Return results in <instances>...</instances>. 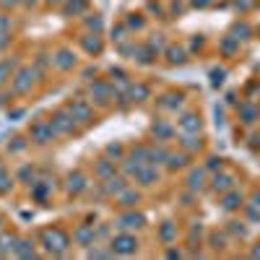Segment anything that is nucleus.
Instances as JSON below:
<instances>
[{
  "mask_svg": "<svg viewBox=\"0 0 260 260\" xmlns=\"http://www.w3.org/2000/svg\"><path fill=\"white\" fill-rule=\"evenodd\" d=\"M42 242H44L50 255H65V250H68V244H70V237L62 229L55 226V229H44L42 232Z\"/></svg>",
  "mask_w": 260,
  "mask_h": 260,
  "instance_id": "nucleus-1",
  "label": "nucleus"
},
{
  "mask_svg": "<svg viewBox=\"0 0 260 260\" xmlns=\"http://www.w3.org/2000/svg\"><path fill=\"white\" fill-rule=\"evenodd\" d=\"M110 247L114 250V255H133L138 250V240L130 232H120V234H114V237H112Z\"/></svg>",
  "mask_w": 260,
  "mask_h": 260,
  "instance_id": "nucleus-2",
  "label": "nucleus"
},
{
  "mask_svg": "<svg viewBox=\"0 0 260 260\" xmlns=\"http://www.w3.org/2000/svg\"><path fill=\"white\" fill-rule=\"evenodd\" d=\"M52 125H55V130L58 133H78V122H76V117L70 114V110L65 107V110H58L55 114H52V120H50Z\"/></svg>",
  "mask_w": 260,
  "mask_h": 260,
  "instance_id": "nucleus-3",
  "label": "nucleus"
},
{
  "mask_svg": "<svg viewBox=\"0 0 260 260\" xmlns=\"http://www.w3.org/2000/svg\"><path fill=\"white\" fill-rule=\"evenodd\" d=\"M39 70L36 68H24L16 73V78H13V91H18V94H26V91H32L34 81H36Z\"/></svg>",
  "mask_w": 260,
  "mask_h": 260,
  "instance_id": "nucleus-4",
  "label": "nucleus"
},
{
  "mask_svg": "<svg viewBox=\"0 0 260 260\" xmlns=\"http://www.w3.org/2000/svg\"><path fill=\"white\" fill-rule=\"evenodd\" d=\"M88 94H91V102H96L99 107H107L110 99H114V88L110 84H104V81H94Z\"/></svg>",
  "mask_w": 260,
  "mask_h": 260,
  "instance_id": "nucleus-5",
  "label": "nucleus"
},
{
  "mask_svg": "<svg viewBox=\"0 0 260 260\" xmlns=\"http://www.w3.org/2000/svg\"><path fill=\"white\" fill-rule=\"evenodd\" d=\"M68 110H70V114L76 117V122H81V125H91V122H94V112H91L88 102L73 99V102L68 104Z\"/></svg>",
  "mask_w": 260,
  "mask_h": 260,
  "instance_id": "nucleus-6",
  "label": "nucleus"
},
{
  "mask_svg": "<svg viewBox=\"0 0 260 260\" xmlns=\"http://www.w3.org/2000/svg\"><path fill=\"white\" fill-rule=\"evenodd\" d=\"M58 136V130H55V125L52 122H47V120H42V122H34L32 125V140H36V143H50L52 138Z\"/></svg>",
  "mask_w": 260,
  "mask_h": 260,
  "instance_id": "nucleus-7",
  "label": "nucleus"
},
{
  "mask_svg": "<svg viewBox=\"0 0 260 260\" xmlns=\"http://www.w3.org/2000/svg\"><path fill=\"white\" fill-rule=\"evenodd\" d=\"M234 185H237V180H234V174H232V172H216V174H214V180H211V190H214L216 195L229 192Z\"/></svg>",
  "mask_w": 260,
  "mask_h": 260,
  "instance_id": "nucleus-8",
  "label": "nucleus"
},
{
  "mask_svg": "<svg viewBox=\"0 0 260 260\" xmlns=\"http://www.w3.org/2000/svg\"><path fill=\"white\" fill-rule=\"evenodd\" d=\"M140 226H146V216L143 214H125L117 218V229H122V232H133V229H140Z\"/></svg>",
  "mask_w": 260,
  "mask_h": 260,
  "instance_id": "nucleus-9",
  "label": "nucleus"
},
{
  "mask_svg": "<svg viewBox=\"0 0 260 260\" xmlns=\"http://www.w3.org/2000/svg\"><path fill=\"white\" fill-rule=\"evenodd\" d=\"M200 128H203V122H200L198 112H185L180 117V130L182 133H200Z\"/></svg>",
  "mask_w": 260,
  "mask_h": 260,
  "instance_id": "nucleus-10",
  "label": "nucleus"
},
{
  "mask_svg": "<svg viewBox=\"0 0 260 260\" xmlns=\"http://www.w3.org/2000/svg\"><path fill=\"white\" fill-rule=\"evenodd\" d=\"M73 240L81 244V247H88V244H94L96 240V232H94V224H81L76 232H73Z\"/></svg>",
  "mask_w": 260,
  "mask_h": 260,
  "instance_id": "nucleus-11",
  "label": "nucleus"
},
{
  "mask_svg": "<svg viewBox=\"0 0 260 260\" xmlns=\"http://www.w3.org/2000/svg\"><path fill=\"white\" fill-rule=\"evenodd\" d=\"M180 146L185 148V154H198V151L203 148V138H200L198 133H182Z\"/></svg>",
  "mask_w": 260,
  "mask_h": 260,
  "instance_id": "nucleus-12",
  "label": "nucleus"
},
{
  "mask_svg": "<svg viewBox=\"0 0 260 260\" xmlns=\"http://www.w3.org/2000/svg\"><path fill=\"white\" fill-rule=\"evenodd\" d=\"M244 200H242V192H237V190H229V192H224L221 195V208H224V211H240V206H242Z\"/></svg>",
  "mask_w": 260,
  "mask_h": 260,
  "instance_id": "nucleus-13",
  "label": "nucleus"
},
{
  "mask_svg": "<svg viewBox=\"0 0 260 260\" xmlns=\"http://www.w3.org/2000/svg\"><path fill=\"white\" fill-rule=\"evenodd\" d=\"M151 133H154L156 140H169L174 136V128H172V122H166V120H156L151 125Z\"/></svg>",
  "mask_w": 260,
  "mask_h": 260,
  "instance_id": "nucleus-14",
  "label": "nucleus"
},
{
  "mask_svg": "<svg viewBox=\"0 0 260 260\" xmlns=\"http://www.w3.org/2000/svg\"><path fill=\"white\" fill-rule=\"evenodd\" d=\"M206 185H208V182H206V166L203 169H192L190 177H188V190L190 192H200Z\"/></svg>",
  "mask_w": 260,
  "mask_h": 260,
  "instance_id": "nucleus-15",
  "label": "nucleus"
},
{
  "mask_svg": "<svg viewBox=\"0 0 260 260\" xmlns=\"http://www.w3.org/2000/svg\"><path fill=\"white\" fill-rule=\"evenodd\" d=\"M258 117H260V110L255 107L252 102H244V104H240V120H242L244 125H252V122H258Z\"/></svg>",
  "mask_w": 260,
  "mask_h": 260,
  "instance_id": "nucleus-16",
  "label": "nucleus"
},
{
  "mask_svg": "<svg viewBox=\"0 0 260 260\" xmlns=\"http://www.w3.org/2000/svg\"><path fill=\"white\" fill-rule=\"evenodd\" d=\"M52 62H55L60 70H70V68H76V55L70 50H60L58 55L52 58Z\"/></svg>",
  "mask_w": 260,
  "mask_h": 260,
  "instance_id": "nucleus-17",
  "label": "nucleus"
},
{
  "mask_svg": "<svg viewBox=\"0 0 260 260\" xmlns=\"http://www.w3.org/2000/svg\"><path fill=\"white\" fill-rule=\"evenodd\" d=\"M16 244H18V237H16V234H8V232L3 234V232H0V258L16 252Z\"/></svg>",
  "mask_w": 260,
  "mask_h": 260,
  "instance_id": "nucleus-18",
  "label": "nucleus"
},
{
  "mask_svg": "<svg viewBox=\"0 0 260 260\" xmlns=\"http://www.w3.org/2000/svg\"><path fill=\"white\" fill-rule=\"evenodd\" d=\"M86 188H88V182H86V177H84L81 172H73V174L68 177V192H70V195H81Z\"/></svg>",
  "mask_w": 260,
  "mask_h": 260,
  "instance_id": "nucleus-19",
  "label": "nucleus"
},
{
  "mask_svg": "<svg viewBox=\"0 0 260 260\" xmlns=\"http://www.w3.org/2000/svg\"><path fill=\"white\" fill-rule=\"evenodd\" d=\"M125 188H128L125 177H110V180H104V195H117V192H122Z\"/></svg>",
  "mask_w": 260,
  "mask_h": 260,
  "instance_id": "nucleus-20",
  "label": "nucleus"
},
{
  "mask_svg": "<svg viewBox=\"0 0 260 260\" xmlns=\"http://www.w3.org/2000/svg\"><path fill=\"white\" fill-rule=\"evenodd\" d=\"M182 104H185V96H182V94H166V96H162L159 107H162V110H169V112H174V110L182 107Z\"/></svg>",
  "mask_w": 260,
  "mask_h": 260,
  "instance_id": "nucleus-21",
  "label": "nucleus"
},
{
  "mask_svg": "<svg viewBox=\"0 0 260 260\" xmlns=\"http://www.w3.org/2000/svg\"><path fill=\"white\" fill-rule=\"evenodd\" d=\"M148 96H151V88L143 86V84L130 86V91H128V99H130V102H146Z\"/></svg>",
  "mask_w": 260,
  "mask_h": 260,
  "instance_id": "nucleus-22",
  "label": "nucleus"
},
{
  "mask_svg": "<svg viewBox=\"0 0 260 260\" xmlns=\"http://www.w3.org/2000/svg\"><path fill=\"white\" fill-rule=\"evenodd\" d=\"M94 172H96V177H102V180L114 177V162H112V159H99Z\"/></svg>",
  "mask_w": 260,
  "mask_h": 260,
  "instance_id": "nucleus-23",
  "label": "nucleus"
},
{
  "mask_svg": "<svg viewBox=\"0 0 260 260\" xmlns=\"http://www.w3.org/2000/svg\"><path fill=\"white\" fill-rule=\"evenodd\" d=\"M114 198H117V203H120V206H125V208H130V206H136V203L140 200V195H138L136 190H130V188H125L122 192H117V195H114Z\"/></svg>",
  "mask_w": 260,
  "mask_h": 260,
  "instance_id": "nucleus-24",
  "label": "nucleus"
},
{
  "mask_svg": "<svg viewBox=\"0 0 260 260\" xmlns=\"http://www.w3.org/2000/svg\"><path fill=\"white\" fill-rule=\"evenodd\" d=\"M164 164H166V169H172V172H174V169H182V166L188 164V154L185 151H182V154H172V151H169Z\"/></svg>",
  "mask_w": 260,
  "mask_h": 260,
  "instance_id": "nucleus-25",
  "label": "nucleus"
},
{
  "mask_svg": "<svg viewBox=\"0 0 260 260\" xmlns=\"http://www.w3.org/2000/svg\"><path fill=\"white\" fill-rule=\"evenodd\" d=\"M166 60L172 62V65H182L188 60V52L182 50V47H166Z\"/></svg>",
  "mask_w": 260,
  "mask_h": 260,
  "instance_id": "nucleus-26",
  "label": "nucleus"
},
{
  "mask_svg": "<svg viewBox=\"0 0 260 260\" xmlns=\"http://www.w3.org/2000/svg\"><path fill=\"white\" fill-rule=\"evenodd\" d=\"M159 237H162L164 244H169V242L177 237V224H172V221H164L162 229H159Z\"/></svg>",
  "mask_w": 260,
  "mask_h": 260,
  "instance_id": "nucleus-27",
  "label": "nucleus"
},
{
  "mask_svg": "<svg viewBox=\"0 0 260 260\" xmlns=\"http://www.w3.org/2000/svg\"><path fill=\"white\" fill-rule=\"evenodd\" d=\"M88 8V0H65V13L76 16V13H84Z\"/></svg>",
  "mask_w": 260,
  "mask_h": 260,
  "instance_id": "nucleus-28",
  "label": "nucleus"
},
{
  "mask_svg": "<svg viewBox=\"0 0 260 260\" xmlns=\"http://www.w3.org/2000/svg\"><path fill=\"white\" fill-rule=\"evenodd\" d=\"M13 255H18V258H34V255H36V250H34V244H32L29 240H18L16 252H13Z\"/></svg>",
  "mask_w": 260,
  "mask_h": 260,
  "instance_id": "nucleus-29",
  "label": "nucleus"
},
{
  "mask_svg": "<svg viewBox=\"0 0 260 260\" xmlns=\"http://www.w3.org/2000/svg\"><path fill=\"white\" fill-rule=\"evenodd\" d=\"M81 44H84L86 52H91V55H99V52H102V39L99 36H84Z\"/></svg>",
  "mask_w": 260,
  "mask_h": 260,
  "instance_id": "nucleus-30",
  "label": "nucleus"
},
{
  "mask_svg": "<svg viewBox=\"0 0 260 260\" xmlns=\"http://www.w3.org/2000/svg\"><path fill=\"white\" fill-rule=\"evenodd\" d=\"M237 47H240V39L237 36H224V42H221V52H224V55H234V52H237Z\"/></svg>",
  "mask_w": 260,
  "mask_h": 260,
  "instance_id": "nucleus-31",
  "label": "nucleus"
},
{
  "mask_svg": "<svg viewBox=\"0 0 260 260\" xmlns=\"http://www.w3.org/2000/svg\"><path fill=\"white\" fill-rule=\"evenodd\" d=\"M247 214H250L252 221H260V192H255L252 200L247 203Z\"/></svg>",
  "mask_w": 260,
  "mask_h": 260,
  "instance_id": "nucleus-32",
  "label": "nucleus"
},
{
  "mask_svg": "<svg viewBox=\"0 0 260 260\" xmlns=\"http://www.w3.org/2000/svg\"><path fill=\"white\" fill-rule=\"evenodd\" d=\"M16 68V60H3L0 62V86H3L8 78H10V70Z\"/></svg>",
  "mask_w": 260,
  "mask_h": 260,
  "instance_id": "nucleus-33",
  "label": "nucleus"
},
{
  "mask_svg": "<svg viewBox=\"0 0 260 260\" xmlns=\"http://www.w3.org/2000/svg\"><path fill=\"white\" fill-rule=\"evenodd\" d=\"M221 169H224V159H221V156H208L206 172H221Z\"/></svg>",
  "mask_w": 260,
  "mask_h": 260,
  "instance_id": "nucleus-34",
  "label": "nucleus"
},
{
  "mask_svg": "<svg viewBox=\"0 0 260 260\" xmlns=\"http://www.w3.org/2000/svg\"><path fill=\"white\" fill-rule=\"evenodd\" d=\"M234 36L242 39V42H244V39H250V26H247L244 21H242V24H237V26H234Z\"/></svg>",
  "mask_w": 260,
  "mask_h": 260,
  "instance_id": "nucleus-35",
  "label": "nucleus"
},
{
  "mask_svg": "<svg viewBox=\"0 0 260 260\" xmlns=\"http://www.w3.org/2000/svg\"><path fill=\"white\" fill-rule=\"evenodd\" d=\"M107 154L112 156V159H117V162H120L122 156H125V148L120 146V143H110V146H107Z\"/></svg>",
  "mask_w": 260,
  "mask_h": 260,
  "instance_id": "nucleus-36",
  "label": "nucleus"
},
{
  "mask_svg": "<svg viewBox=\"0 0 260 260\" xmlns=\"http://www.w3.org/2000/svg\"><path fill=\"white\" fill-rule=\"evenodd\" d=\"M10 185H13V182H10L8 172H6L3 166H0V192H8V190H10Z\"/></svg>",
  "mask_w": 260,
  "mask_h": 260,
  "instance_id": "nucleus-37",
  "label": "nucleus"
},
{
  "mask_svg": "<svg viewBox=\"0 0 260 260\" xmlns=\"http://www.w3.org/2000/svg\"><path fill=\"white\" fill-rule=\"evenodd\" d=\"M229 232L234 234V237H244V234H247V226L240 224V221H232V224H229Z\"/></svg>",
  "mask_w": 260,
  "mask_h": 260,
  "instance_id": "nucleus-38",
  "label": "nucleus"
},
{
  "mask_svg": "<svg viewBox=\"0 0 260 260\" xmlns=\"http://www.w3.org/2000/svg\"><path fill=\"white\" fill-rule=\"evenodd\" d=\"M148 47H151V52L156 55L159 50H164V36H162V34H154V39L148 42Z\"/></svg>",
  "mask_w": 260,
  "mask_h": 260,
  "instance_id": "nucleus-39",
  "label": "nucleus"
},
{
  "mask_svg": "<svg viewBox=\"0 0 260 260\" xmlns=\"http://www.w3.org/2000/svg\"><path fill=\"white\" fill-rule=\"evenodd\" d=\"M224 76H226V70H224V68L211 70V84H214V86H221V84H224Z\"/></svg>",
  "mask_w": 260,
  "mask_h": 260,
  "instance_id": "nucleus-40",
  "label": "nucleus"
},
{
  "mask_svg": "<svg viewBox=\"0 0 260 260\" xmlns=\"http://www.w3.org/2000/svg\"><path fill=\"white\" fill-rule=\"evenodd\" d=\"M86 255H88V258H112L114 250H112V247H110V250H99V247H94V250H88Z\"/></svg>",
  "mask_w": 260,
  "mask_h": 260,
  "instance_id": "nucleus-41",
  "label": "nucleus"
},
{
  "mask_svg": "<svg viewBox=\"0 0 260 260\" xmlns=\"http://www.w3.org/2000/svg\"><path fill=\"white\" fill-rule=\"evenodd\" d=\"M211 247L214 250H224V234H211Z\"/></svg>",
  "mask_w": 260,
  "mask_h": 260,
  "instance_id": "nucleus-42",
  "label": "nucleus"
},
{
  "mask_svg": "<svg viewBox=\"0 0 260 260\" xmlns=\"http://www.w3.org/2000/svg\"><path fill=\"white\" fill-rule=\"evenodd\" d=\"M86 26H88V29H94V32H99V29H102V16H94V18H86Z\"/></svg>",
  "mask_w": 260,
  "mask_h": 260,
  "instance_id": "nucleus-43",
  "label": "nucleus"
},
{
  "mask_svg": "<svg viewBox=\"0 0 260 260\" xmlns=\"http://www.w3.org/2000/svg\"><path fill=\"white\" fill-rule=\"evenodd\" d=\"M128 26H130V29H143V18L130 16V18H128Z\"/></svg>",
  "mask_w": 260,
  "mask_h": 260,
  "instance_id": "nucleus-44",
  "label": "nucleus"
},
{
  "mask_svg": "<svg viewBox=\"0 0 260 260\" xmlns=\"http://www.w3.org/2000/svg\"><path fill=\"white\" fill-rule=\"evenodd\" d=\"M18 177H21V180H32V177H34V169H32V166H24L21 172H18Z\"/></svg>",
  "mask_w": 260,
  "mask_h": 260,
  "instance_id": "nucleus-45",
  "label": "nucleus"
},
{
  "mask_svg": "<svg viewBox=\"0 0 260 260\" xmlns=\"http://www.w3.org/2000/svg\"><path fill=\"white\" fill-rule=\"evenodd\" d=\"M0 32H10V18L8 16H0Z\"/></svg>",
  "mask_w": 260,
  "mask_h": 260,
  "instance_id": "nucleus-46",
  "label": "nucleus"
},
{
  "mask_svg": "<svg viewBox=\"0 0 260 260\" xmlns=\"http://www.w3.org/2000/svg\"><path fill=\"white\" fill-rule=\"evenodd\" d=\"M24 146H26V140H24V138H18V143H13V146H8V151H21Z\"/></svg>",
  "mask_w": 260,
  "mask_h": 260,
  "instance_id": "nucleus-47",
  "label": "nucleus"
},
{
  "mask_svg": "<svg viewBox=\"0 0 260 260\" xmlns=\"http://www.w3.org/2000/svg\"><path fill=\"white\" fill-rule=\"evenodd\" d=\"M190 3H192V6H198V8H206V6H211L214 0H190Z\"/></svg>",
  "mask_w": 260,
  "mask_h": 260,
  "instance_id": "nucleus-48",
  "label": "nucleus"
},
{
  "mask_svg": "<svg viewBox=\"0 0 260 260\" xmlns=\"http://www.w3.org/2000/svg\"><path fill=\"white\" fill-rule=\"evenodd\" d=\"M122 34H125V29H122V26H117V29L112 32V36L117 39V42H120V39H122Z\"/></svg>",
  "mask_w": 260,
  "mask_h": 260,
  "instance_id": "nucleus-49",
  "label": "nucleus"
},
{
  "mask_svg": "<svg viewBox=\"0 0 260 260\" xmlns=\"http://www.w3.org/2000/svg\"><path fill=\"white\" fill-rule=\"evenodd\" d=\"M91 76H96V68H86V70H84V78H88V81H94Z\"/></svg>",
  "mask_w": 260,
  "mask_h": 260,
  "instance_id": "nucleus-50",
  "label": "nucleus"
},
{
  "mask_svg": "<svg viewBox=\"0 0 260 260\" xmlns=\"http://www.w3.org/2000/svg\"><path fill=\"white\" fill-rule=\"evenodd\" d=\"M8 44V32H0V50Z\"/></svg>",
  "mask_w": 260,
  "mask_h": 260,
  "instance_id": "nucleus-51",
  "label": "nucleus"
},
{
  "mask_svg": "<svg viewBox=\"0 0 260 260\" xmlns=\"http://www.w3.org/2000/svg\"><path fill=\"white\" fill-rule=\"evenodd\" d=\"M240 6H242V8H250L252 0H237V8H240Z\"/></svg>",
  "mask_w": 260,
  "mask_h": 260,
  "instance_id": "nucleus-52",
  "label": "nucleus"
},
{
  "mask_svg": "<svg viewBox=\"0 0 260 260\" xmlns=\"http://www.w3.org/2000/svg\"><path fill=\"white\" fill-rule=\"evenodd\" d=\"M250 258H260V244H255L252 250H250Z\"/></svg>",
  "mask_w": 260,
  "mask_h": 260,
  "instance_id": "nucleus-53",
  "label": "nucleus"
},
{
  "mask_svg": "<svg viewBox=\"0 0 260 260\" xmlns=\"http://www.w3.org/2000/svg\"><path fill=\"white\" fill-rule=\"evenodd\" d=\"M180 255H182L180 250H169V252H166V258H180Z\"/></svg>",
  "mask_w": 260,
  "mask_h": 260,
  "instance_id": "nucleus-54",
  "label": "nucleus"
},
{
  "mask_svg": "<svg viewBox=\"0 0 260 260\" xmlns=\"http://www.w3.org/2000/svg\"><path fill=\"white\" fill-rule=\"evenodd\" d=\"M62 3V0H50V6H60Z\"/></svg>",
  "mask_w": 260,
  "mask_h": 260,
  "instance_id": "nucleus-55",
  "label": "nucleus"
},
{
  "mask_svg": "<svg viewBox=\"0 0 260 260\" xmlns=\"http://www.w3.org/2000/svg\"><path fill=\"white\" fill-rule=\"evenodd\" d=\"M21 3H26V6H29V3H36V0H21Z\"/></svg>",
  "mask_w": 260,
  "mask_h": 260,
  "instance_id": "nucleus-56",
  "label": "nucleus"
},
{
  "mask_svg": "<svg viewBox=\"0 0 260 260\" xmlns=\"http://www.w3.org/2000/svg\"><path fill=\"white\" fill-rule=\"evenodd\" d=\"M0 232H3V218H0Z\"/></svg>",
  "mask_w": 260,
  "mask_h": 260,
  "instance_id": "nucleus-57",
  "label": "nucleus"
}]
</instances>
